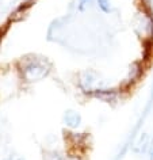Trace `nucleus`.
Segmentation results:
<instances>
[{
	"instance_id": "obj_3",
	"label": "nucleus",
	"mask_w": 153,
	"mask_h": 160,
	"mask_svg": "<svg viewBox=\"0 0 153 160\" xmlns=\"http://www.w3.org/2000/svg\"><path fill=\"white\" fill-rule=\"evenodd\" d=\"M92 95L99 99V101H103V102H114L116 99V91L115 90H95L92 91Z\"/></svg>"
},
{
	"instance_id": "obj_8",
	"label": "nucleus",
	"mask_w": 153,
	"mask_h": 160,
	"mask_svg": "<svg viewBox=\"0 0 153 160\" xmlns=\"http://www.w3.org/2000/svg\"><path fill=\"white\" fill-rule=\"evenodd\" d=\"M67 160H80L77 156H71V158H67Z\"/></svg>"
},
{
	"instance_id": "obj_2",
	"label": "nucleus",
	"mask_w": 153,
	"mask_h": 160,
	"mask_svg": "<svg viewBox=\"0 0 153 160\" xmlns=\"http://www.w3.org/2000/svg\"><path fill=\"white\" fill-rule=\"evenodd\" d=\"M64 123L71 129H76L81 123V115L75 110H67L64 114Z\"/></svg>"
},
{
	"instance_id": "obj_7",
	"label": "nucleus",
	"mask_w": 153,
	"mask_h": 160,
	"mask_svg": "<svg viewBox=\"0 0 153 160\" xmlns=\"http://www.w3.org/2000/svg\"><path fill=\"white\" fill-rule=\"evenodd\" d=\"M149 156H151V159L153 160V138H152L151 144H149Z\"/></svg>"
},
{
	"instance_id": "obj_5",
	"label": "nucleus",
	"mask_w": 153,
	"mask_h": 160,
	"mask_svg": "<svg viewBox=\"0 0 153 160\" xmlns=\"http://www.w3.org/2000/svg\"><path fill=\"white\" fill-rule=\"evenodd\" d=\"M92 0H79V10H84Z\"/></svg>"
},
{
	"instance_id": "obj_6",
	"label": "nucleus",
	"mask_w": 153,
	"mask_h": 160,
	"mask_svg": "<svg viewBox=\"0 0 153 160\" xmlns=\"http://www.w3.org/2000/svg\"><path fill=\"white\" fill-rule=\"evenodd\" d=\"M4 160H25V159H23L22 156H19V155H10V156H7Z\"/></svg>"
},
{
	"instance_id": "obj_4",
	"label": "nucleus",
	"mask_w": 153,
	"mask_h": 160,
	"mask_svg": "<svg viewBox=\"0 0 153 160\" xmlns=\"http://www.w3.org/2000/svg\"><path fill=\"white\" fill-rule=\"evenodd\" d=\"M96 2H98L99 8L102 10L103 12L108 14L111 11V3H110V0H96Z\"/></svg>"
},
{
	"instance_id": "obj_1",
	"label": "nucleus",
	"mask_w": 153,
	"mask_h": 160,
	"mask_svg": "<svg viewBox=\"0 0 153 160\" xmlns=\"http://www.w3.org/2000/svg\"><path fill=\"white\" fill-rule=\"evenodd\" d=\"M49 71H50V65L47 64L46 60L37 58V57L27 60L22 67L23 78L29 80V82H38V80L43 79L49 73Z\"/></svg>"
}]
</instances>
